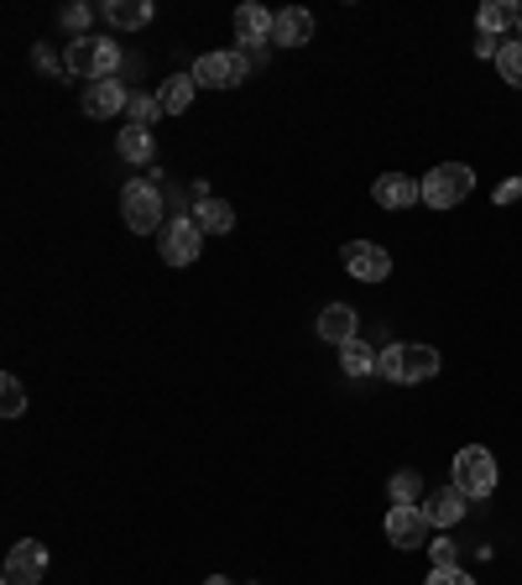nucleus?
I'll use <instances>...</instances> for the list:
<instances>
[{"instance_id": "dca6fc26", "label": "nucleus", "mask_w": 522, "mask_h": 585, "mask_svg": "<svg viewBox=\"0 0 522 585\" xmlns=\"http://www.w3.org/2000/svg\"><path fill=\"white\" fill-rule=\"evenodd\" d=\"M309 37H313V17H309V11H298V6L278 11V27H272V42H278V48H303Z\"/></svg>"}, {"instance_id": "c85d7f7f", "label": "nucleus", "mask_w": 522, "mask_h": 585, "mask_svg": "<svg viewBox=\"0 0 522 585\" xmlns=\"http://www.w3.org/2000/svg\"><path fill=\"white\" fill-rule=\"evenodd\" d=\"M84 21H89V6H69V11H63V27H69V32H84Z\"/></svg>"}, {"instance_id": "f257e3e1", "label": "nucleus", "mask_w": 522, "mask_h": 585, "mask_svg": "<svg viewBox=\"0 0 522 585\" xmlns=\"http://www.w3.org/2000/svg\"><path fill=\"white\" fill-rule=\"evenodd\" d=\"M63 69L73 73V79H116V69H121V48L110 42V37H73L69 48H63Z\"/></svg>"}, {"instance_id": "1a4fd4ad", "label": "nucleus", "mask_w": 522, "mask_h": 585, "mask_svg": "<svg viewBox=\"0 0 522 585\" xmlns=\"http://www.w3.org/2000/svg\"><path fill=\"white\" fill-rule=\"evenodd\" d=\"M79 105H84L89 121H116V116H126V105H131V89L116 85V79H94V85H84Z\"/></svg>"}, {"instance_id": "7ed1b4c3", "label": "nucleus", "mask_w": 522, "mask_h": 585, "mask_svg": "<svg viewBox=\"0 0 522 585\" xmlns=\"http://www.w3.org/2000/svg\"><path fill=\"white\" fill-rule=\"evenodd\" d=\"M470 194H475V172L465 162H439L423 178V205L429 209H460Z\"/></svg>"}, {"instance_id": "c756f323", "label": "nucleus", "mask_w": 522, "mask_h": 585, "mask_svg": "<svg viewBox=\"0 0 522 585\" xmlns=\"http://www.w3.org/2000/svg\"><path fill=\"white\" fill-rule=\"evenodd\" d=\"M496 199H502V205H512V199H522V178H512V184H502V189H496Z\"/></svg>"}, {"instance_id": "f8f14e48", "label": "nucleus", "mask_w": 522, "mask_h": 585, "mask_svg": "<svg viewBox=\"0 0 522 585\" xmlns=\"http://www.w3.org/2000/svg\"><path fill=\"white\" fill-rule=\"evenodd\" d=\"M371 194H377V205H382V209H413L418 199H423V184L408 178V172H382Z\"/></svg>"}, {"instance_id": "6ab92c4d", "label": "nucleus", "mask_w": 522, "mask_h": 585, "mask_svg": "<svg viewBox=\"0 0 522 585\" xmlns=\"http://www.w3.org/2000/svg\"><path fill=\"white\" fill-rule=\"evenodd\" d=\"M116 152L131 162V168H147L157 157V141H152V131H141V126H121V137H116Z\"/></svg>"}, {"instance_id": "20e7f679", "label": "nucleus", "mask_w": 522, "mask_h": 585, "mask_svg": "<svg viewBox=\"0 0 522 585\" xmlns=\"http://www.w3.org/2000/svg\"><path fill=\"white\" fill-rule=\"evenodd\" d=\"M121 215H126V230H137V236H152L162 230V194H157L152 178H131L121 189Z\"/></svg>"}, {"instance_id": "9b49d317", "label": "nucleus", "mask_w": 522, "mask_h": 585, "mask_svg": "<svg viewBox=\"0 0 522 585\" xmlns=\"http://www.w3.org/2000/svg\"><path fill=\"white\" fill-rule=\"evenodd\" d=\"M340 257H345V272L355 277V282H387V277H392V257H387L377 241H350Z\"/></svg>"}, {"instance_id": "2eb2a0df", "label": "nucleus", "mask_w": 522, "mask_h": 585, "mask_svg": "<svg viewBox=\"0 0 522 585\" xmlns=\"http://www.w3.org/2000/svg\"><path fill=\"white\" fill-rule=\"evenodd\" d=\"M465 492H454V486H444V492H434V497L423 502V517H429V523H434V528H444V534H450L454 523H460V517H465Z\"/></svg>"}, {"instance_id": "7c9ffc66", "label": "nucleus", "mask_w": 522, "mask_h": 585, "mask_svg": "<svg viewBox=\"0 0 522 585\" xmlns=\"http://www.w3.org/2000/svg\"><path fill=\"white\" fill-rule=\"evenodd\" d=\"M475 52H481V58H496L502 48H496V37H481V42H475Z\"/></svg>"}, {"instance_id": "473e14b6", "label": "nucleus", "mask_w": 522, "mask_h": 585, "mask_svg": "<svg viewBox=\"0 0 522 585\" xmlns=\"http://www.w3.org/2000/svg\"><path fill=\"white\" fill-rule=\"evenodd\" d=\"M518 32H522V21H518Z\"/></svg>"}, {"instance_id": "393cba45", "label": "nucleus", "mask_w": 522, "mask_h": 585, "mask_svg": "<svg viewBox=\"0 0 522 585\" xmlns=\"http://www.w3.org/2000/svg\"><path fill=\"white\" fill-rule=\"evenodd\" d=\"M496 69H502V79L512 89H522V37H518V42H502V52H496Z\"/></svg>"}, {"instance_id": "bb28decb", "label": "nucleus", "mask_w": 522, "mask_h": 585, "mask_svg": "<svg viewBox=\"0 0 522 585\" xmlns=\"http://www.w3.org/2000/svg\"><path fill=\"white\" fill-rule=\"evenodd\" d=\"M429 554H434V569H454V565H460V544H454L450 534L434 538V544H429Z\"/></svg>"}, {"instance_id": "a211bd4d", "label": "nucleus", "mask_w": 522, "mask_h": 585, "mask_svg": "<svg viewBox=\"0 0 522 585\" xmlns=\"http://www.w3.org/2000/svg\"><path fill=\"white\" fill-rule=\"evenodd\" d=\"M518 21H522L518 0H486V6L475 11V27H481V37H502L506 27H518Z\"/></svg>"}, {"instance_id": "412c9836", "label": "nucleus", "mask_w": 522, "mask_h": 585, "mask_svg": "<svg viewBox=\"0 0 522 585\" xmlns=\"http://www.w3.org/2000/svg\"><path fill=\"white\" fill-rule=\"evenodd\" d=\"M193 73H173V79H162V89H157V100H162V116H183L193 105Z\"/></svg>"}, {"instance_id": "cd10ccee", "label": "nucleus", "mask_w": 522, "mask_h": 585, "mask_svg": "<svg viewBox=\"0 0 522 585\" xmlns=\"http://www.w3.org/2000/svg\"><path fill=\"white\" fill-rule=\"evenodd\" d=\"M429 585H475V581H470L460 565H454V569H434V575H429Z\"/></svg>"}, {"instance_id": "423d86ee", "label": "nucleus", "mask_w": 522, "mask_h": 585, "mask_svg": "<svg viewBox=\"0 0 522 585\" xmlns=\"http://www.w3.org/2000/svg\"><path fill=\"white\" fill-rule=\"evenodd\" d=\"M157 251H162L168 267H189V261H199V251H204V230H199V220H193V215H173V220L157 230Z\"/></svg>"}, {"instance_id": "a878e982", "label": "nucleus", "mask_w": 522, "mask_h": 585, "mask_svg": "<svg viewBox=\"0 0 522 585\" xmlns=\"http://www.w3.org/2000/svg\"><path fill=\"white\" fill-rule=\"evenodd\" d=\"M0 414L21 418L27 414V393H21V377H0Z\"/></svg>"}, {"instance_id": "39448f33", "label": "nucleus", "mask_w": 522, "mask_h": 585, "mask_svg": "<svg viewBox=\"0 0 522 585\" xmlns=\"http://www.w3.org/2000/svg\"><path fill=\"white\" fill-rule=\"evenodd\" d=\"M496 460H491L486 445H465L454 455V492H465V497H491L496 492Z\"/></svg>"}, {"instance_id": "f3484780", "label": "nucleus", "mask_w": 522, "mask_h": 585, "mask_svg": "<svg viewBox=\"0 0 522 585\" xmlns=\"http://www.w3.org/2000/svg\"><path fill=\"white\" fill-rule=\"evenodd\" d=\"M319 335H324V345H350L355 340V309L350 304H330V309L319 314Z\"/></svg>"}, {"instance_id": "aec40b11", "label": "nucleus", "mask_w": 522, "mask_h": 585, "mask_svg": "<svg viewBox=\"0 0 522 585\" xmlns=\"http://www.w3.org/2000/svg\"><path fill=\"white\" fill-rule=\"evenodd\" d=\"M193 220H199L204 236H230V230H235V209H230L225 199H199V205H193Z\"/></svg>"}, {"instance_id": "9d476101", "label": "nucleus", "mask_w": 522, "mask_h": 585, "mask_svg": "<svg viewBox=\"0 0 522 585\" xmlns=\"http://www.w3.org/2000/svg\"><path fill=\"white\" fill-rule=\"evenodd\" d=\"M42 575H48V544H37V538L11 544V554H6V585H37Z\"/></svg>"}, {"instance_id": "0eeeda50", "label": "nucleus", "mask_w": 522, "mask_h": 585, "mask_svg": "<svg viewBox=\"0 0 522 585\" xmlns=\"http://www.w3.org/2000/svg\"><path fill=\"white\" fill-rule=\"evenodd\" d=\"M245 73H251V58H245L241 48L204 52V58L193 63V85L199 89H235V85H245Z\"/></svg>"}, {"instance_id": "4be33fe9", "label": "nucleus", "mask_w": 522, "mask_h": 585, "mask_svg": "<svg viewBox=\"0 0 522 585\" xmlns=\"http://www.w3.org/2000/svg\"><path fill=\"white\" fill-rule=\"evenodd\" d=\"M340 371H345V377H371V371H377V350L355 335L350 345H340Z\"/></svg>"}, {"instance_id": "6e6552de", "label": "nucleus", "mask_w": 522, "mask_h": 585, "mask_svg": "<svg viewBox=\"0 0 522 585\" xmlns=\"http://www.w3.org/2000/svg\"><path fill=\"white\" fill-rule=\"evenodd\" d=\"M387 544H398V549H429L434 544V523L423 517V507L392 502V513H387Z\"/></svg>"}, {"instance_id": "f03ea898", "label": "nucleus", "mask_w": 522, "mask_h": 585, "mask_svg": "<svg viewBox=\"0 0 522 585\" xmlns=\"http://www.w3.org/2000/svg\"><path fill=\"white\" fill-rule=\"evenodd\" d=\"M377 371L387 381H429L439 377V350L434 345H387L382 356H377Z\"/></svg>"}, {"instance_id": "ddd939ff", "label": "nucleus", "mask_w": 522, "mask_h": 585, "mask_svg": "<svg viewBox=\"0 0 522 585\" xmlns=\"http://www.w3.org/2000/svg\"><path fill=\"white\" fill-rule=\"evenodd\" d=\"M272 27H278V11H267V6H241V11H235L241 48H267V42H272Z\"/></svg>"}, {"instance_id": "5701e85b", "label": "nucleus", "mask_w": 522, "mask_h": 585, "mask_svg": "<svg viewBox=\"0 0 522 585\" xmlns=\"http://www.w3.org/2000/svg\"><path fill=\"white\" fill-rule=\"evenodd\" d=\"M157 116H162V100H157V95H131V105H126V121L141 126V131H152Z\"/></svg>"}, {"instance_id": "b1692460", "label": "nucleus", "mask_w": 522, "mask_h": 585, "mask_svg": "<svg viewBox=\"0 0 522 585\" xmlns=\"http://www.w3.org/2000/svg\"><path fill=\"white\" fill-rule=\"evenodd\" d=\"M387 492H392V502H402V507H418V497H423V476H418V470H398Z\"/></svg>"}, {"instance_id": "2f4dec72", "label": "nucleus", "mask_w": 522, "mask_h": 585, "mask_svg": "<svg viewBox=\"0 0 522 585\" xmlns=\"http://www.w3.org/2000/svg\"><path fill=\"white\" fill-rule=\"evenodd\" d=\"M204 585H235V581H225V575H209V581Z\"/></svg>"}, {"instance_id": "4468645a", "label": "nucleus", "mask_w": 522, "mask_h": 585, "mask_svg": "<svg viewBox=\"0 0 522 585\" xmlns=\"http://www.w3.org/2000/svg\"><path fill=\"white\" fill-rule=\"evenodd\" d=\"M100 17L116 27V32H141L152 21V0H104Z\"/></svg>"}]
</instances>
